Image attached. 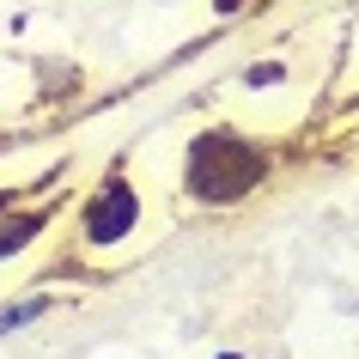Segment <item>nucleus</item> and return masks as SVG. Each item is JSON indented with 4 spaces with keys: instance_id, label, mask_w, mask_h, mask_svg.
<instances>
[{
    "instance_id": "1a4fd4ad",
    "label": "nucleus",
    "mask_w": 359,
    "mask_h": 359,
    "mask_svg": "<svg viewBox=\"0 0 359 359\" xmlns=\"http://www.w3.org/2000/svg\"><path fill=\"white\" fill-rule=\"evenodd\" d=\"M219 359H244V353H219Z\"/></svg>"
},
{
    "instance_id": "39448f33",
    "label": "nucleus",
    "mask_w": 359,
    "mask_h": 359,
    "mask_svg": "<svg viewBox=\"0 0 359 359\" xmlns=\"http://www.w3.org/2000/svg\"><path fill=\"white\" fill-rule=\"evenodd\" d=\"M43 317H49V299H43V292H25V299L0 304V335H13V329H31V323H43Z\"/></svg>"
},
{
    "instance_id": "6e6552de",
    "label": "nucleus",
    "mask_w": 359,
    "mask_h": 359,
    "mask_svg": "<svg viewBox=\"0 0 359 359\" xmlns=\"http://www.w3.org/2000/svg\"><path fill=\"white\" fill-rule=\"evenodd\" d=\"M250 6H256V0H213V13H219V19H231V13H250Z\"/></svg>"
},
{
    "instance_id": "f257e3e1",
    "label": "nucleus",
    "mask_w": 359,
    "mask_h": 359,
    "mask_svg": "<svg viewBox=\"0 0 359 359\" xmlns=\"http://www.w3.org/2000/svg\"><path fill=\"white\" fill-rule=\"evenodd\" d=\"M280 152L274 140L238 128V122H208L183 140V165H177V189L201 213H238L274 183Z\"/></svg>"
},
{
    "instance_id": "423d86ee",
    "label": "nucleus",
    "mask_w": 359,
    "mask_h": 359,
    "mask_svg": "<svg viewBox=\"0 0 359 359\" xmlns=\"http://www.w3.org/2000/svg\"><path fill=\"white\" fill-rule=\"evenodd\" d=\"M238 86H244V92H274V86H286V61H280V55L250 61L244 74H238Z\"/></svg>"
},
{
    "instance_id": "7ed1b4c3",
    "label": "nucleus",
    "mask_w": 359,
    "mask_h": 359,
    "mask_svg": "<svg viewBox=\"0 0 359 359\" xmlns=\"http://www.w3.org/2000/svg\"><path fill=\"white\" fill-rule=\"evenodd\" d=\"M55 213H61V195H49V201H19V208L0 213V268L31 256V250L55 231Z\"/></svg>"
},
{
    "instance_id": "20e7f679",
    "label": "nucleus",
    "mask_w": 359,
    "mask_h": 359,
    "mask_svg": "<svg viewBox=\"0 0 359 359\" xmlns=\"http://www.w3.org/2000/svg\"><path fill=\"white\" fill-rule=\"evenodd\" d=\"M31 79H37L49 97H67V92H79L86 86V74H79V61H61V55H43L37 67H31Z\"/></svg>"
},
{
    "instance_id": "0eeeda50",
    "label": "nucleus",
    "mask_w": 359,
    "mask_h": 359,
    "mask_svg": "<svg viewBox=\"0 0 359 359\" xmlns=\"http://www.w3.org/2000/svg\"><path fill=\"white\" fill-rule=\"evenodd\" d=\"M25 195H37V183H0V213H6V208H19Z\"/></svg>"
},
{
    "instance_id": "f03ea898",
    "label": "nucleus",
    "mask_w": 359,
    "mask_h": 359,
    "mask_svg": "<svg viewBox=\"0 0 359 359\" xmlns=\"http://www.w3.org/2000/svg\"><path fill=\"white\" fill-rule=\"evenodd\" d=\"M140 226H147V189H140L122 165H110L74 208V238H79L86 256L128 250L134 238H140Z\"/></svg>"
}]
</instances>
